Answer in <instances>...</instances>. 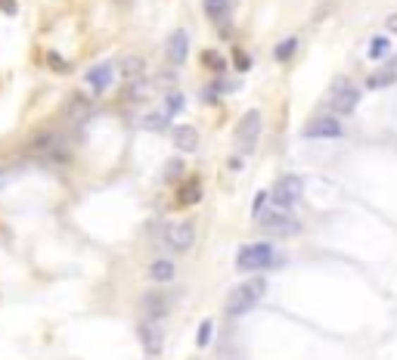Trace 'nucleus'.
I'll return each mask as SVG.
<instances>
[{
  "label": "nucleus",
  "mask_w": 397,
  "mask_h": 360,
  "mask_svg": "<svg viewBox=\"0 0 397 360\" xmlns=\"http://www.w3.org/2000/svg\"><path fill=\"white\" fill-rule=\"evenodd\" d=\"M267 295V280L255 277V280H243L239 286H233V292L227 295V314H248L261 304V299Z\"/></svg>",
  "instance_id": "obj_1"
},
{
  "label": "nucleus",
  "mask_w": 397,
  "mask_h": 360,
  "mask_svg": "<svg viewBox=\"0 0 397 360\" xmlns=\"http://www.w3.org/2000/svg\"><path fill=\"white\" fill-rule=\"evenodd\" d=\"M279 264V252L270 242H248L236 252V268L245 273H261L267 268H276Z\"/></svg>",
  "instance_id": "obj_2"
},
{
  "label": "nucleus",
  "mask_w": 397,
  "mask_h": 360,
  "mask_svg": "<svg viewBox=\"0 0 397 360\" xmlns=\"http://www.w3.org/2000/svg\"><path fill=\"white\" fill-rule=\"evenodd\" d=\"M252 215H255V221H258V224L264 227V230L276 233V236H295V233L301 230V224L295 221V217H292L286 208H276V205H261V208H255Z\"/></svg>",
  "instance_id": "obj_3"
},
{
  "label": "nucleus",
  "mask_w": 397,
  "mask_h": 360,
  "mask_svg": "<svg viewBox=\"0 0 397 360\" xmlns=\"http://www.w3.org/2000/svg\"><path fill=\"white\" fill-rule=\"evenodd\" d=\"M357 103H360V90L354 88V84H348L345 78H338L336 84H332L329 90V109L332 115H351Z\"/></svg>",
  "instance_id": "obj_4"
},
{
  "label": "nucleus",
  "mask_w": 397,
  "mask_h": 360,
  "mask_svg": "<svg viewBox=\"0 0 397 360\" xmlns=\"http://www.w3.org/2000/svg\"><path fill=\"white\" fill-rule=\"evenodd\" d=\"M137 335H140V345L149 357L161 354V348H165V326H161V320H149L143 317L137 323Z\"/></svg>",
  "instance_id": "obj_5"
},
{
  "label": "nucleus",
  "mask_w": 397,
  "mask_h": 360,
  "mask_svg": "<svg viewBox=\"0 0 397 360\" xmlns=\"http://www.w3.org/2000/svg\"><path fill=\"white\" fill-rule=\"evenodd\" d=\"M301 193H305V180L295 177V174L279 177V180H276V186L270 190V196H274V202H276V208H286V211H289V208L295 205V202L301 199Z\"/></svg>",
  "instance_id": "obj_6"
},
{
  "label": "nucleus",
  "mask_w": 397,
  "mask_h": 360,
  "mask_svg": "<svg viewBox=\"0 0 397 360\" xmlns=\"http://www.w3.org/2000/svg\"><path fill=\"white\" fill-rule=\"evenodd\" d=\"M261 128H264L261 112L258 109H248L243 119H239V124H236V143L243 146V150H252L255 140L261 137Z\"/></svg>",
  "instance_id": "obj_7"
},
{
  "label": "nucleus",
  "mask_w": 397,
  "mask_h": 360,
  "mask_svg": "<svg viewBox=\"0 0 397 360\" xmlns=\"http://www.w3.org/2000/svg\"><path fill=\"white\" fill-rule=\"evenodd\" d=\"M193 242H196V227L190 221H181V224H171L165 230V246L171 252H190Z\"/></svg>",
  "instance_id": "obj_8"
},
{
  "label": "nucleus",
  "mask_w": 397,
  "mask_h": 360,
  "mask_svg": "<svg viewBox=\"0 0 397 360\" xmlns=\"http://www.w3.org/2000/svg\"><path fill=\"white\" fill-rule=\"evenodd\" d=\"M115 75H118V66H115V62H97L84 81H87L90 93H106L115 84Z\"/></svg>",
  "instance_id": "obj_9"
},
{
  "label": "nucleus",
  "mask_w": 397,
  "mask_h": 360,
  "mask_svg": "<svg viewBox=\"0 0 397 360\" xmlns=\"http://www.w3.org/2000/svg\"><path fill=\"white\" fill-rule=\"evenodd\" d=\"M305 137H310V140H336V137H341L338 115H320V119L307 121Z\"/></svg>",
  "instance_id": "obj_10"
},
{
  "label": "nucleus",
  "mask_w": 397,
  "mask_h": 360,
  "mask_svg": "<svg viewBox=\"0 0 397 360\" xmlns=\"http://www.w3.org/2000/svg\"><path fill=\"white\" fill-rule=\"evenodd\" d=\"M90 112H93V103L84 93H72V97L66 100V106H62V115H66V121H72V124H81L84 119H90Z\"/></svg>",
  "instance_id": "obj_11"
},
{
  "label": "nucleus",
  "mask_w": 397,
  "mask_h": 360,
  "mask_svg": "<svg viewBox=\"0 0 397 360\" xmlns=\"http://www.w3.org/2000/svg\"><path fill=\"white\" fill-rule=\"evenodd\" d=\"M140 311H143V317H149V320H161L171 311V299L165 292H146L143 299H140Z\"/></svg>",
  "instance_id": "obj_12"
},
{
  "label": "nucleus",
  "mask_w": 397,
  "mask_h": 360,
  "mask_svg": "<svg viewBox=\"0 0 397 360\" xmlns=\"http://www.w3.org/2000/svg\"><path fill=\"white\" fill-rule=\"evenodd\" d=\"M186 53H190V35H186L183 28L171 31V37H168V62L171 66H183Z\"/></svg>",
  "instance_id": "obj_13"
},
{
  "label": "nucleus",
  "mask_w": 397,
  "mask_h": 360,
  "mask_svg": "<svg viewBox=\"0 0 397 360\" xmlns=\"http://www.w3.org/2000/svg\"><path fill=\"white\" fill-rule=\"evenodd\" d=\"M230 13H233V0H205V16L214 25L224 28V35L230 28Z\"/></svg>",
  "instance_id": "obj_14"
},
{
  "label": "nucleus",
  "mask_w": 397,
  "mask_h": 360,
  "mask_svg": "<svg viewBox=\"0 0 397 360\" xmlns=\"http://www.w3.org/2000/svg\"><path fill=\"white\" fill-rule=\"evenodd\" d=\"M171 140L181 152H196L199 150V131L190 128V124H181V128L171 131Z\"/></svg>",
  "instance_id": "obj_15"
},
{
  "label": "nucleus",
  "mask_w": 397,
  "mask_h": 360,
  "mask_svg": "<svg viewBox=\"0 0 397 360\" xmlns=\"http://www.w3.org/2000/svg\"><path fill=\"white\" fill-rule=\"evenodd\" d=\"M118 75H121L128 84L143 81V75H146V62L140 59V56H124V59L118 62Z\"/></svg>",
  "instance_id": "obj_16"
},
{
  "label": "nucleus",
  "mask_w": 397,
  "mask_h": 360,
  "mask_svg": "<svg viewBox=\"0 0 397 360\" xmlns=\"http://www.w3.org/2000/svg\"><path fill=\"white\" fill-rule=\"evenodd\" d=\"M174 264L168 261V258H155V261L149 264V280L152 283H159V286H165V283H171L174 280Z\"/></svg>",
  "instance_id": "obj_17"
},
{
  "label": "nucleus",
  "mask_w": 397,
  "mask_h": 360,
  "mask_svg": "<svg viewBox=\"0 0 397 360\" xmlns=\"http://www.w3.org/2000/svg\"><path fill=\"white\" fill-rule=\"evenodd\" d=\"M394 81H397V72H394L391 66H388V68H379V72H372V75H369L367 88H369V90H379V88H391Z\"/></svg>",
  "instance_id": "obj_18"
},
{
  "label": "nucleus",
  "mask_w": 397,
  "mask_h": 360,
  "mask_svg": "<svg viewBox=\"0 0 397 360\" xmlns=\"http://www.w3.org/2000/svg\"><path fill=\"white\" fill-rule=\"evenodd\" d=\"M168 115L165 112H161V109H159V112H152V115H143V119H140V124H143V131H161V128H168Z\"/></svg>",
  "instance_id": "obj_19"
},
{
  "label": "nucleus",
  "mask_w": 397,
  "mask_h": 360,
  "mask_svg": "<svg viewBox=\"0 0 397 360\" xmlns=\"http://www.w3.org/2000/svg\"><path fill=\"white\" fill-rule=\"evenodd\" d=\"M212 335H214V323H212V320H202L199 335H196V345H199V348H205L208 342H212Z\"/></svg>",
  "instance_id": "obj_20"
},
{
  "label": "nucleus",
  "mask_w": 397,
  "mask_h": 360,
  "mask_svg": "<svg viewBox=\"0 0 397 360\" xmlns=\"http://www.w3.org/2000/svg\"><path fill=\"white\" fill-rule=\"evenodd\" d=\"M388 50H391V47H388L385 37H372V44H369V56L372 59H385Z\"/></svg>",
  "instance_id": "obj_21"
},
{
  "label": "nucleus",
  "mask_w": 397,
  "mask_h": 360,
  "mask_svg": "<svg viewBox=\"0 0 397 360\" xmlns=\"http://www.w3.org/2000/svg\"><path fill=\"white\" fill-rule=\"evenodd\" d=\"M181 109H183V97H181V93H168L165 109H161V112H165L168 119H171V115H177V112H181Z\"/></svg>",
  "instance_id": "obj_22"
},
{
  "label": "nucleus",
  "mask_w": 397,
  "mask_h": 360,
  "mask_svg": "<svg viewBox=\"0 0 397 360\" xmlns=\"http://www.w3.org/2000/svg\"><path fill=\"white\" fill-rule=\"evenodd\" d=\"M295 47H298V41L295 37H289V41H283L276 47V59L279 62H286V59H292V53H295Z\"/></svg>",
  "instance_id": "obj_23"
},
{
  "label": "nucleus",
  "mask_w": 397,
  "mask_h": 360,
  "mask_svg": "<svg viewBox=\"0 0 397 360\" xmlns=\"http://www.w3.org/2000/svg\"><path fill=\"white\" fill-rule=\"evenodd\" d=\"M196 199H199V184H196V180H193V184H190V190H186V186L181 190V202H183V205H190V202H196Z\"/></svg>",
  "instance_id": "obj_24"
},
{
  "label": "nucleus",
  "mask_w": 397,
  "mask_h": 360,
  "mask_svg": "<svg viewBox=\"0 0 397 360\" xmlns=\"http://www.w3.org/2000/svg\"><path fill=\"white\" fill-rule=\"evenodd\" d=\"M202 62H205L208 68H214V72H221V68H224V59L217 56V53H205V59H202Z\"/></svg>",
  "instance_id": "obj_25"
},
{
  "label": "nucleus",
  "mask_w": 397,
  "mask_h": 360,
  "mask_svg": "<svg viewBox=\"0 0 397 360\" xmlns=\"http://www.w3.org/2000/svg\"><path fill=\"white\" fill-rule=\"evenodd\" d=\"M385 25H388V31H391V35H397V13H391V16H388V22H385Z\"/></svg>",
  "instance_id": "obj_26"
}]
</instances>
